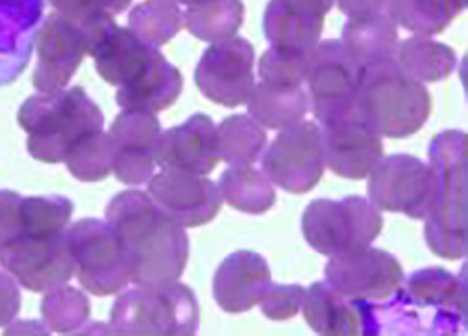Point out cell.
I'll use <instances>...</instances> for the list:
<instances>
[{"mask_svg": "<svg viewBox=\"0 0 468 336\" xmlns=\"http://www.w3.org/2000/svg\"><path fill=\"white\" fill-rule=\"evenodd\" d=\"M306 289L300 285L271 283L261 295L259 305L262 314L275 321L287 320L298 314L303 308Z\"/></svg>", "mask_w": 468, "mask_h": 336, "instance_id": "obj_35", "label": "cell"}, {"mask_svg": "<svg viewBox=\"0 0 468 336\" xmlns=\"http://www.w3.org/2000/svg\"><path fill=\"white\" fill-rule=\"evenodd\" d=\"M89 54L95 58L100 75L118 88L138 81L163 55L159 47L143 42L129 28L117 26L114 19L106 24Z\"/></svg>", "mask_w": 468, "mask_h": 336, "instance_id": "obj_20", "label": "cell"}, {"mask_svg": "<svg viewBox=\"0 0 468 336\" xmlns=\"http://www.w3.org/2000/svg\"><path fill=\"white\" fill-rule=\"evenodd\" d=\"M148 194L167 217L183 227L210 223L223 205L220 189L212 180L181 171L162 170L152 176Z\"/></svg>", "mask_w": 468, "mask_h": 336, "instance_id": "obj_15", "label": "cell"}, {"mask_svg": "<svg viewBox=\"0 0 468 336\" xmlns=\"http://www.w3.org/2000/svg\"><path fill=\"white\" fill-rule=\"evenodd\" d=\"M129 29L154 47L170 42L184 26V12L173 0H145L128 16Z\"/></svg>", "mask_w": 468, "mask_h": 336, "instance_id": "obj_31", "label": "cell"}, {"mask_svg": "<svg viewBox=\"0 0 468 336\" xmlns=\"http://www.w3.org/2000/svg\"><path fill=\"white\" fill-rule=\"evenodd\" d=\"M154 159L162 170L207 175L221 161L218 127L208 115L194 114L183 125L162 131L155 142Z\"/></svg>", "mask_w": 468, "mask_h": 336, "instance_id": "obj_18", "label": "cell"}, {"mask_svg": "<svg viewBox=\"0 0 468 336\" xmlns=\"http://www.w3.org/2000/svg\"><path fill=\"white\" fill-rule=\"evenodd\" d=\"M338 6L349 20L366 19L387 14L388 0H338Z\"/></svg>", "mask_w": 468, "mask_h": 336, "instance_id": "obj_38", "label": "cell"}, {"mask_svg": "<svg viewBox=\"0 0 468 336\" xmlns=\"http://www.w3.org/2000/svg\"><path fill=\"white\" fill-rule=\"evenodd\" d=\"M59 15L82 27L106 17H113L107 0H53Z\"/></svg>", "mask_w": 468, "mask_h": 336, "instance_id": "obj_36", "label": "cell"}, {"mask_svg": "<svg viewBox=\"0 0 468 336\" xmlns=\"http://www.w3.org/2000/svg\"><path fill=\"white\" fill-rule=\"evenodd\" d=\"M352 61L364 68L392 58L399 44L398 24L388 14L347 20L340 40Z\"/></svg>", "mask_w": 468, "mask_h": 336, "instance_id": "obj_23", "label": "cell"}, {"mask_svg": "<svg viewBox=\"0 0 468 336\" xmlns=\"http://www.w3.org/2000/svg\"><path fill=\"white\" fill-rule=\"evenodd\" d=\"M244 14L242 0H203L187 6L184 26L197 39L214 44L234 37Z\"/></svg>", "mask_w": 468, "mask_h": 336, "instance_id": "obj_28", "label": "cell"}, {"mask_svg": "<svg viewBox=\"0 0 468 336\" xmlns=\"http://www.w3.org/2000/svg\"><path fill=\"white\" fill-rule=\"evenodd\" d=\"M199 307L191 288L174 282L138 286L119 295L111 311L110 334L195 335Z\"/></svg>", "mask_w": 468, "mask_h": 336, "instance_id": "obj_7", "label": "cell"}, {"mask_svg": "<svg viewBox=\"0 0 468 336\" xmlns=\"http://www.w3.org/2000/svg\"><path fill=\"white\" fill-rule=\"evenodd\" d=\"M21 296L14 279L0 272V328L8 326L19 313Z\"/></svg>", "mask_w": 468, "mask_h": 336, "instance_id": "obj_37", "label": "cell"}, {"mask_svg": "<svg viewBox=\"0 0 468 336\" xmlns=\"http://www.w3.org/2000/svg\"><path fill=\"white\" fill-rule=\"evenodd\" d=\"M218 187L232 208L246 214L266 213L277 199L271 180L251 165H231L222 173Z\"/></svg>", "mask_w": 468, "mask_h": 336, "instance_id": "obj_27", "label": "cell"}, {"mask_svg": "<svg viewBox=\"0 0 468 336\" xmlns=\"http://www.w3.org/2000/svg\"><path fill=\"white\" fill-rule=\"evenodd\" d=\"M368 176L369 201L379 211L424 221L433 213L438 182L429 163L410 154H392L382 157Z\"/></svg>", "mask_w": 468, "mask_h": 336, "instance_id": "obj_10", "label": "cell"}, {"mask_svg": "<svg viewBox=\"0 0 468 336\" xmlns=\"http://www.w3.org/2000/svg\"><path fill=\"white\" fill-rule=\"evenodd\" d=\"M271 283L265 258L250 250H237L224 259L213 278V297L228 314H241L259 304Z\"/></svg>", "mask_w": 468, "mask_h": 336, "instance_id": "obj_21", "label": "cell"}, {"mask_svg": "<svg viewBox=\"0 0 468 336\" xmlns=\"http://www.w3.org/2000/svg\"><path fill=\"white\" fill-rule=\"evenodd\" d=\"M74 204L66 197H22L0 190V266L27 290L47 293L76 272L66 238Z\"/></svg>", "mask_w": 468, "mask_h": 336, "instance_id": "obj_1", "label": "cell"}, {"mask_svg": "<svg viewBox=\"0 0 468 336\" xmlns=\"http://www.w3.org/2000/svg\"><path fill=\"white\" fill-rule=\"evenodd\" d=\"M69 171L82 183H96L112 172V152L107 133L82 143L65 162Z\"/></svg>", "mask_w": 468, "mask_h": 336, "instance_id": "obj_33", "label": "cell"}, {"mask_svg": "<svg viewBox=\"0 0 468 336\" xmlns=\"http://www.w3.org/2000/svg\"><path fill=\"white\" fill-rule=\"evenodd\" d=\"M159 119L143 110H125L107 135L112 152V171L126 185H142L154 172V149L162 133Z\"/></svg>", "mask_w": 468, "mask_h": 336, "instance_id": "obj_16", "label": "cell"}, {"mask_svg": "<svg viewBox=\"0 0 468 336\" xmlns=\"http://www.w3.org/2000/svg\"><path fill=\"white\" fill-rule=\"evenodd\" d=\"M311 56L286 53L271 47L261 57L260 78L261 81L274 86L303 88L306 81Z\"/></svg>", "mask_w": 468, "mask_h": 336, "instance_id": "obj_34", "label": "cell"}, {"mask_svg": "<svg viewBox=\"0 0 468 336\" xmlns=\"http://www.w3.org/2000/svg\"><path fill=\"white\" fill-rule=\"evenodd\" d=\"M361 70L340 40L318 44L310 58L306 81L310 108L321 126L355 111Z\"/></svg>", "mask_w": 468, "mask_h": 336, "instance_id": "obj_12", "label": "cell"}, {"mask_svg": "<svg viewBox=\"0 0 468 336\" xmlns=\"http://www.w3.org/2000/svg\"><path fill=\"white\" fill-rule=\"evenodd\" d=\"M428 155L438 195L433 213L425 220L426 242L436 256L460 259L467 254L466 134L441 131L431 140Z\"/></svg>", "mask_w": 468, "mask_h": 336, "instance_id": "obj_4", "label": "cell"}, {"mask_svg": "<svg viewBox=\"0 0 468 336\" xmlns=\"http://www.w3.org/2000/svg\"><path fill=\"white\" fill-rule=\"evenodd\" d=\"M320 127L325 163L341 177L364 179L383 157L381 136L356 110Z\"/></svg>", "mask_w": 468, "mask_h": 336, "instance_id": "obj_17", "label": "cell"}, {"mask_svg": "<svg viewBox=\"0 0 468 336\" xmlns=\"http://www.w3.org/2000/svg\"><path fill=\"white\" fill-rule=\"evenodd\" d=\"M263 173L293 194H304L319 183L325 168L321 127L300 121L281 131L263 154Z\"/></svg>", "mask_w": 468, "mask_h": 336, "instance_id": "obj_11", "label": "cell"}, {"mask_svg": "<svg viewBox=\"0 0 468 336\" xmlns=\"http://www.w3.org/2000/svg\"><path fill=\"white\" fill-rule=\"evenodd\" d=\"M394 58L408 75L421 82L446 79L458 64L451 47L417 34L398 44Z\"/></svg>", "mask_w": 468, "mask_h": 336, "instance_id": "obj_26", "label": "cell"}, {"mask_svg": "<svg viewBox=\"0 0 468 336\" xmlns=\"http://www.w3.org/2000/svg\"><path fill=\"white\" fill-rule=\"evenodd\" d=\"M105 218L128 252L132 283L158 287L181 278L189 254L187 234L149 194L138 189L122 192L108 204Z\"/></svg>", "mask_w": 468, "mask_h": 336, "instance_id": "obj_2", "label": "cell"}, {"mask_svg": "<svg viewBox=\"0 0 468 336\" xmlns=\"http://www.w3.org/2000/svg\"><path fill=\"white\" fill-rule=\"evenodd\" d=\"M18 121L29 134L32 157L57 163L102 133L104 117L82 89L74 88L61 95L30 100L21 108Z\"/></svg>", "mask_w": 468, "mask_h": 336, "instance_id": "obj_6", "label": "cell"}, {"mask_svg": "<svg viewBox=\"0 0 468 336\" xmlns=\"http://www.w3.org/2000/svg\"><path fill=\"white\" fill-rule=\"evenodd\" d=\"M466 5L467 0H388V12L398 26L429 37L445 30Z\"/></svg>", "mask_w": 468, "mask_h": 336, "instance_id": "obj_29", "label": "cell"}, {"mask_svg": "<svg viewBox=\"0 0 468 336\" xmlns=\"http://www.w3.org/2000/svg\"><path fill=\"white\" fill-rule=\"evenodd\" d=\"M47 293L41 305L45 325L58 333L83 332L90 316L89 298L66 284Z\"/></svg>", "mask_w": 468, "mask_h": 336, "instance_id": "obj_32", "label": "cell"}, {"mask_svg": "<svg viewBox=\"0 0 468 336\" xmlns=\"http://www.w3.org/2000/svg\"><path fill=\"white\" fill-rule=\"evenodd\" d=\"M256 121L271 130H283L300 121L309 111L310 100L303 88L274 86L261 81L246 103Z\"/></svg>", "mask_w": 468, "mask_h": 336, "instance_id": "obj_24", "label": "cell"}, {"mask_svg": "<svg viewBox=\"0 0 468 336\" xmlns=\"http://www.w3.org/2000/svg\"><path fill=\"white\" fill-rule=\"evenodd\" d=\"M255 49L241 36L214 43L197 67V87L207 100L228 108L246 104L255 87Z\"/></svg>", "mask_w": 468, "mask_h": 336, "instance_id": "obj_13", "label": "cell"}, {"mask_svg": "<svg viewBox=\"0 0 468 336\" xmlns=\"http://www.w3.org/2000/svg\"><path fill=\"white\" fill-rule=\"evenodd\" d=\"M173 2L176 4H181L186 6L197 5L200 2H203V0H173Z\"/></svg>", "mask_w": 468, "mask_h": 336, "instance_id": "obj_39", "label": "cell"}, {"mask_svg": "<svg viewBox=\"0 0 468 336\" xmlns=\"http://www.w3.org/2000/svg\"><path fill=\"white\" fill-rule=\"evenodd\" d=\"M184 79L163 56L140 81L116 93V101L125 110L157 113L176 103L181 95Z\"/></svg>", "mask_w": 468, "mask_h": 336, "instance_id": "obj_25", "label": "cell"}, {"mask_svg": "<svg viewBox=\"0 0 468 336\" xmlns=\"http://www.w3.org/2000/svg\"><path fill=\"white\" fill-rule=\"evenodd\" d=\"M382 226L380 211L361 196L312 201L303 217L306 242L328 257L370 247L380 235Z\"/></svg>", "mask_w": 468, "mask_h": 336, "instance_id": "obj_8", "label": "cell"}, {"mask_svg": "<svg viewBox=\"0 0 468 336\" xmlns=\"http://www.w3.org/2000/svg\"><path fill=\"white\" fill-rule=\"evenodd\" d=\"M466 279L440 268L411 274L386 303H371L373 335H457L466 331Z\"/></svg>", "mask_w": 468, "mask_h": 336, "instance_id": "obj_3", "label": "cell"}, {"mask_svg": "<svg viewBox=\"0 0 468 336\" xmlns=\"http://www.w3.org/2000/svg\"><path fill=\"white\" fill-rule=\"evenodd\" d=\"M220 160L231 165H251L265 151L268 136L261 125L247 114L225 118L218 126Z\"/></svg>", "mask_w": 468, "mask_h": 336, "instance_id": "obj_30", "label": "cell"}, {"mask_svg": "<svg viewBox=\"0 0 468 336\" xmlns=\"http://www.w3.org/2000/svg\"><path fill=\"white\" fill-rule=\"evenodd\" d=\"M308 326L320 335H366L369 301L347 298L326 282L312 284L303 306Z\"/></svg>", "mask_w": 468, "mask_h": 336, "instance_id": "obj_22", "label": "cell"}, {"mask_svg": "<svg viewBox=\"0 0 468 336\" xmlns=\"http://www.w3.org/2000/svg\"><path fill=\"white\" fill-rule=\"evenodd\" d=\"M79 282L94 296L122 292L131 282L128 252L112 227L101 220L82 219L66 233Z\"/></svg>", "mask_w": 468, "mask_h": 336, "instance_id": "obj_9", "label": "cell"}, {"mask_svg": "<svg viewBox=\"0 0 468 336\" xmlns=\"http://www.w3.org/2000/svg\"><path fill=\"white\" fill-rule=\"evenodd\" d=\"M325 276L335 291L363 301H388L405 280L399 261L371 247L330 257Z\"/></svg>", "mask_w": 468, "mask_h": 336, "instance_id": "obj_14", "label": "cell"}, {"mask_svg": "<svg viewBox=\"0 0 468 336\" xmlns=\"http://www.w3.org/2000/svg\"><path fill=\"white\" fill-rule=\"evenodd\" d=\"M335 0H271L263 32L274 49L310 57L315 51L325 16Z\"/></svg>", "mask_w": 468, "mask_h": 336, "instance_id": "obj_19", "label": "cell"}, {"mask_svg": "<svg viewBox=\"0 0 468 336\" xmlns=\"http://www.w3.org/2000/svg\"><path fill=\"white\" fill-rule=\"evenodd\" d=\"M356 110L381 137L407 138L427 122L430 93L394 58L383 59L362 68Z\"/></svg>", "mask_w": 468, "mask_h": 336, "instance_id": "obj_5", "label": "cell"}]
</instances>
